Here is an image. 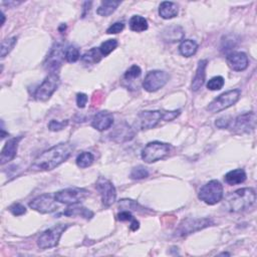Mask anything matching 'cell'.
I'll return each mask as SVG.
<instances>
[{
	"label": "cell",
	"mask_w": 257,
	"mask_h": 257,
	"mask_svg": "<svg viewBox=\"0 0 257 257\" xmlns=\"http://www.w3.org/2000/svg\"><path fill=\"white\" fill-rule=\"evenodd\" d=\"M73 150H75V145L70 142L53 146L33 161L30 170L34 172H44L56 169L71 156Z\"/></svg>",
	"instance_id": "6da1fadb"
},
{
	"label": "cell",
	"mask_w": 257,
	"mask_h": 257,
	"mask_svg": "<svg viewBox=\"0 0 257 257\" xmlns=\"http://www.w3.org/2000/svg\"><path fill=\"white\" fill-rule=\"evenodd\" d=\"M256 202L253 188H241L228 194L223 202V208L232 213H238L251 208Z\"/></svg>",
	"instance_id": "7a4b0ae2"
},
{
	"label": "cell",
	"mask_w": 257,
	"mask_h": 257,
	"mask_svg": "<svg viewBox=\"0 0 257 257\" xmlns=\"http://www.w3.org/2000/svg\"><path fill=\"white\" fill-rule=\"evenodd\" d=\"M240 96L241 90L239 88L228 90L226 93H223L222 95H220L215 100H213L207 107V111L212 114L224 111V109L234 106L239 101Z\"/></svg>",
	"instance_id": "3957f363"
},
{
	"label": "cell",
	"mask_w": 257,
	"mask_h": 257,
	"mask_svg": "<svg viewBox=\"0 0 257 257\" xmlns=\"http://www.w3.org/2000/svg\"><path fill=\"white\" fill-rule=\"evenodd\" d=\"M198 198L208 205H215L223 198V186L217 180H212L202 187Z\"/></svg>",
	"instance_id": "277c9868"
},
{
	"label": "cell",
	"mask_w": 257,
	"mask_h": 257,
	"mask_svg": "<svg viewBox=\"0 0 257 257\" xmlns=\"http://www.w3.org/2000/svg\"><path fill=\"white\" fill-rule=\"evenodd\" d=\"M170 153V146L162 142H151L142 150V159L146 163H155L167 157Z\"/></svg>",
	"instance_id": "5b68a950"
},
{
	"label": "cell",
	"mask_w": 257,
	"mask_h": 257,
	"mask_svg": "<svg viewBox=\"0 0 257 257\" xmlns=\"http://www.w3.org/2000/svg\"><path fill=\"white\" fill-rule=\"evenodd\" d=\"M69 227V224H58L51 228H48L41 234L38 239V245L41 249H48L56 247L63 233Z\"/></svg>",
	"instance_id": "8992f818"
},
{
	"label": "cell",
	"mask_w": 257,
	"mask_h": 257,
	"mask_svg": "<svg viewBox=\"0 0 257 257\" xmlns=\"http://www.w3.org/2000/svg\"><path fill=\"white\" fill-rule=\"evenodd\" d=\"M88 195L89 192L86 189L73 187L57 192L54 194V198H56L57 202H59L61 204L73 205L81 203V202L84 201Z\"/></svg>",
	"instance_id": "52a82bcc"
},
{
	"label": "cell",
	"mask_w": 257,
	"mask_h": 257,
	"mask_svg": "<svg viewBox=\"0 0 257 257\" xmlns=\"http://www.w3.org/2000/svg\"><path fill=\"white\" fill-rule=\"evenodd\" d=\"M61 84V80L58 73H49L44 79L43 84L36 88L34 97L40 102H46L51 98Z\"/></svg>",
	"instance_id": "ba28073f"
},
{
	"label": "cell",
	"mask_w": 257,
	"mask_h": 257,
	"mask_svg": "<svg viewBox=\"0 0 257 257\" xmlns=\"http://www.w3.org/2000/svg\"><path fill=\"white\" fill-rule=\"evenodd\" d=\"M169 79L170 77L166 71L152 70L147 73V76L145 77L143 87L149 93H154V91H157L166 86Z\"/></svg>",
	"instance_id": "9c48e42d"
},
{
	"label": "cell",
	"mask_w": 257,
	"mask_h": 257,
	"mask_svg": "<svg viewBox=\"0 0 257 257\" xmlns=\"http://www.w3.org/2000/svg\"><path fill=\"white\" fill-rule=\"evenodd\" d=\"M59 202L54 198V194H43L35 197L29 202V207L42 214H48L59 209Z\"/></svg>",
	"instance_id": "30bf717a"
},
{
	"label": "cell",
	"mask_w": 257,
	"mask_h": 257,
	"mask_svg": "<svg viewBox=\"0 0 257 257\" xmlns=\"http://www.w3.org/2000/svg\"><path fill=\"white\" fill-rule=\"evenodd\" d=\"M211 225H213V221L209 218H202V219L188 218V219L183 220V221L181 222V224L179 225L176 231V235L184 237V236H187L191 233L202 230Z\"/></svg>",
	"instance_id": "8fae6325"
},
{
	"label": "cell",
	"mask_w": 257,
	"mask_h": 257,
	"mask_svg": "<svg viewBox=\"0 0 257 257\" xmlns=\"http://www.w3.org/2000/svg\"><path fill=\"white\" fill-rule=\"evenodd\" d=\"M97 190L100 192L102 202L105 207L112 206L117 198V191L113 183L107 178L100 177L96 184Z\"/></svg>",
	"instance_id": "7c38bea8"
},
{
	"label": "cell",
	"mask_w": 257,
	"mask_h": 257,
	"mask_svg": "<svg viewBox=\"0 0 257 257\" xmlns=\"http://www.w3.org/2000/svg\"><path fill=\"white\" fill-rule=\"evenodd\" d=\"M255 128L256 115L254 112H248L238 116L231 127L232 130L237 134H249L255 130Z\"/></svg>",
	"instance_id": "4fadbf2b"
},
{
	"label": "cell",
	"mask_w": 257,
	"mask_h": 257,
	"mask_svg": "<svg viewBox=\"0 0 257 257\" xmlns=\"http://www.w3.org/2000/svg\"><path fill=\"white\" fill-rule=\"evenodd\" d=\"M165 111H144L137 117L136 125L140 130H150L155 128L160 121H164Z\"/></svg>",
	"instance_id": "5bb4252c"
},
{
	"label": "cell",
	"mask_w": 257,
	"mask_h": 257,
	"mask_svg": "<svg viewBox=\"0 0 257 257\" xmlns=\"http://www.w3.org/2000/svg\"><path fill=\"white\" fill-rule=\"evenodd\" d=\"M64 51L65 49L60 43H56L51 47L48 56L43 64L44 67L47 70L51 71L50 73H56V71L63 65V62L65 59Z\"/></svg>",
	"instance_id": "9a60e30c"
},
{
	"label": "cell",
	"mask_w": 257,
	"mask_h": 257,
	"mask_svg": "<svg viewBox=\"0 0 257 257\" xmlns=\"http://www.w3.org/2000/svg\"><path fill=\"white\" fill-rule=\"evenodd\" d=\"M226 61L228 66L235 71H243L248 67L249 64L247 54L241 51L230 52L226 58Z\"/></svg>",
	"instance_id": "2e32d148"
},
{
	"label": "cell",
	"mask_w": 257,
	"mask_h": 257,
	"mask_svg": "<svg viewBox=\"0 0 257 257\" xmlns=\"http://www.w3.org/2000/svg\"><path fill=\"white\" fill-rule=\"evenodd\" d=\"M135 136V132L133 128L126 123L119 124L114 131L109 134V139L117 142V143H125L131 141Z\"/></svg>",
	"instance_id": "e0dca14e"
},
{
	"label": "cell",
	"mask_w": 257,
	"mask_h": 257,
	"mask_svg": "<svg viewBox=\"0 0 257 257\" xmlns=\"http://www.w3.org/2000/svg\"><path fill=\"white\" fill-rule=\"evenodd\" d=\"M114 124V116L107 111H102L95 115L91 120V127L95 128L96 130L103 132L111 128Z\"/></svg>",
	"instance_id": "ac0fdd59"
},
{
	"label": "cell",
	"mask_w": 257,
	"mask_h": 257,
	"mask_svg": "<svg viewBox=\"0 0 257 257\" xmlns=\"http://www.w3.org/2000/svg\"><path fill=\"white\" fill-rule=\"evenodd\" d=\"M22 137H17V138H12L6 142L4 145L3 149L1 151V157H0V161H1V165H4L10 161H12L16 154H17V149L20 142L21 141Z\"/></svg>",
	"instance_id": "d6986e66"
},
{
	"label": "cell",
	"mask_w": 257,
	"mask_h": 257,
	"mask_svg": "<svg viewBox=\"0 0 257 257\" xmlns=\"http://www.w3.org/2000/svg\"><path fill=\"white\" fill-rule=\"evenodd\" d=\"M184 34H185V32L181 26L172 25V26H168V27L165 28L162 31L161 36H162V40L164 42L173 43H177V42L182 41L183 38H184Z\"/></svg>",
	"instance_id": "ffe728a7"
},
{
	"label": "cell",
	"mask_w": 257,
	"mask_h": 257,
	"mask_svg": "<svg viewBox=\"0 0 257 257\" xmlns=\"http://www.w3.org/2000/svg\"><path fill=\"white\" fill-rule=\"evenodd\" d=\"M208 64V61L207 60H202L198 63V66L196 69V73H195V77L193 79L191 87L192 90L197 91L199 90L202 86H203L205 80H206V67Z\"/></svg>",
	"instance_id": "44dd1931"
},
{
	"label": "cell",
	"mask_w": 257,
	"mask_h": 257,
	"mask_svg": "<svg viewBox=\"0 0 257 257\" xmlns=\"http://www.w3.org/2000/svg\"><path fill=\"white\" fill-rule=\"evenodd\" d=\"M179 13L178 5L175 2L164 1L159 6V15L164 20H172Z\"/></svg>",
	"instance_id": "7402d4cb"
},
{
	"label": "cell",
	"mask_w": 257,
	"mask_h": 257,
	"mask_svg": "<svg viewBox=\"0 0 257 257\" xmlns=\"http://www.w3.org/2000/svg\"><path fill=\"white\" fill-rule=\"evenodd\" d=\"M224 180L227 184L230 186L241 184V183L245 182V180H246V173L243 169L232 170L225 175Z\"/></svg>",
	"instance_id": "603a6c76"
},
{
	"label": "cell",
	"mask_w": 257,
	"mask_h": 257,
	"mask_svg": "<svg viewBox=\"0 0 257 257\" xmlns=\"http://www.w3.org/2000/svg\"><path fill=\"white\" fill-rule=\"evenodd\" d=\"M64 214L65 216H82L86 219H91L94 217V213L91 212L90 210H88L87 208L86 207H83V206H80L78 204H73V205H70L64 212Z\"/></svg>",
	"instance_id": "cb8c5ba5"
},
{
	"label": "cell",
	"mask_w": 257,
	"mask_h": 257,
	"mask_svg": "<svg viewBox=\"0 0 257 257\" xmlns=\"http://www.w3.org/2000/svg\"><path fill=\"white\" fill-rule=\"evenodd\" d=\"M103 56L100 51V48L93 47L86 51L82 56V62L86 64H96L101 62Z\"/></svg>",
	"instance_id": "d4e9b609"
},
{
	"label": "cell",
	"mask_w": 257,
	"mask_h": 257,
	"mask_svg": "<svg viewBox=\"0 0 257 257\" xmlns=\"http://www.w3.org/2000/svg\"><path fill=\"white\" fill-rule=\"evenodd\" d=\"M198 49V44L192 40L183 41L179 46V51L183 57L191 58L196 53Z\"/></svg>",
	"instance_id": "484cf974"
},
{
	"label": "cell",
	"mask_w": 257,
	"mask_h": 257,
	"mask_svg": "<svg viewBox=\"0 0 257 257\" xmlns=\"http://www.w3.org/2000/svg\"><path fill=\"white\" fill-rule=\"evenodd\" d=\"M131 30L136 32H143L148 29V21L145 17L141 15H134L128 22Z\"/></svg>",
	"instance_id": "4316f807"
},
{
	"label": "cell",
	"mask_w": 257,
	"mask_h": 257,
	"mask_svg": "<svg viewBox=\"0 0 257 257\" xmlns=\"http://www.w3.org/2000/svg\"><path fill=\"white\" fill-rule=\"evenodd\" d=\"M120 4H121L120 1H102L101 5L97 10V13L105 17L109 16L117 10Z\"/></svg>",
	"instance_id": "83f0119b"
},
{
	"label": "cell",
	"mask_w": 257,
	"mask_h": 257,
	"mask_svg": "<svg viewBox=\"0 0 257 257\" xmlns=\"http://www.w3.org/2000/svg\"><path fill=\"white\" fill-rule=\"evenodd\" d=\"M94 161H95V157L90 152H83L77 158V165L80 168L85 169L91 166Z\"/></svg>",
	"instance_id": "f1b7e54d"
},
{
	"label": "cell",
	"mask_w": 257,
	"mask_h": 257,
	"mask_svg": "<svg viewBox=\"0 0 257 257\" xmlns=\"http://www.w3.org/2000/svg\"><path fill=\"white\" fill-rule=\"evenodd\" d=\"M64 57H65V61L67 63H76L80 60L81 58V53H80V49L78 46L76 45H68L65 48L64 51Z\"/></svg>",
	"instance_id": "f546056e"
},
{
	"label": "cell",
	"mask_w": 257,
	"mask_h": 257,
	"mask_svg": "<svg viewBox=\"0 0 257 257\" xmlns=\"http://www.w3.org/2000/svg\"><path fill=\"white\" fill-rule=\"evenodd\" d=\"M118 44H119V43H118L117 40H108V41L104 42V43L101 44V46L99 47V48H100V51H101V53H102V56H103V57L108 56L109 53L113 52V51L117 48Z\"/></svg>",
	"instance_id": "4dcf8cb0"
},
{
	"label": "cell",
	"mask_w": 257,
	"mask_h": 257,
	"mask_svg": "<svg viewBox=\"0 0 257 257\" xmlns=\"http://www.w3.org/2000/svg\"><path fill=\"white\" fill-rule=\"evenodd\" d=\"M119 206L122 209H126V210H132V211H141V210H145L144 207H142L138 202L131 200V199H123L120 201Z\"/></svg>",
	"instance_id": "1f68e13d"
},
{
	"label": "cell",
	"mask_w": 257,
	"mask_h": 257,
	"mask_svg": "<svg viewBox=\"0 0 257 257\" xmlns=\"http://www.w3.org/2000/svg\"><path fill=\"white\" fill-rule=\"evenodd\" d=\"M17 43L16 38H10L7 40H4L1 43V59H4L7 54L14 48L15 44Z\"/></svg>",
	"instance_id": "d6a6232c"
},
{
	"label": "cell",
	"mask_w": 257,
	"mask_h": 257,
	"mask_svg": "<svg viewBox=\"0 0 257 257\" xmlns=\"http://www.w3.org/2000/svg\"><path fill=\"white\" fill-rule=\"evenodd\" d=\"M141 73H142V70H141L140 66L137 65V64H134V65H132L130 68H128V69L125 72L124 79H125L126 81L132 82L133 80L138 79V78L141 76Z\"/></svg>",
	"instance_id": "836d02e7"
},
{
	"label": "cell",
	"mask_w": 257,
	"mask_h": 257,
	"mask_svg": "<svg viewBox=\"0 0 257 257\" xmlns=\"http://www.w3.org/2000/svg\"><path fill=\"white\" fill-rule=\"evenodd\" d=\"M225 84L223 77H214L207 83V88L210 90H219L223 87Z\"/></svg>",
	"instance_id": "e575fe53"
},
{
	"label": "cell",
	"mask_w": 257,
	"mask_h": 257,
	"mask_svg": "<svg viewBox=\"0 0 257 257\" xmlns=\"http://www.w3.org/2000/svg\"><path fill=\"white\" fill-rule=\"evenodd\" d=\"M149 177V171L144 166H137L131 172V178L134 180H142Z\"/></svg>",
	"instance_id": "d590c367"
},
{
	"label": "cell",
	"mask_w": 257,
	"mask_h": 257,
	"mask_svg": "<svg viewBox=\"0 0 257 257\" xmlns=\"http://www.w3.org/2000/svg\"><path fill=\"white\" fill-rule=\"evenodd\" d=\"M68 125V121L64 120V121H56V120H52L49 122L48 124V128L52 132H59L64 130V128Z\"/></svg>",
	"instance_id": "8d00e7d4"
},
{
	"label": "cell",
	"mask_w": 257,
	"mask_h": 257,
	"mask_svg": "<svg viewBox=\"0 0 257 257\" xmlns=\"http://www.w3.org/2000/svg\"><path fill=\"white\" fill-rule=\"evenodd\" d=\"M9 211L14 216H21L26 213V208L21 203H14L9 207Z\"/></svg>",
	"instance_id": "74e56055"
},
{
	"label": "cell",
	"mask_w": 257,
	"mask_h": 257,
	"mask_svg": "<svg viewBox=\"0 0 257 257\" xmlns=\"http://www.w3.org/2000/svg\"><path fill=\"white\" fill-rule=\"evenodd\" d=\"M124 28H125V24L123 22H116L107 29V34H117V33L122 32Z\"/></svg>",
	"instance_id": "f35d334b"
},
{
	"label": "cell",
	"mask_w": 257,
	"mask_h": 257,
	"mask_svg": "<svg viewBox=\"0 0 257 257\" xmlns=\"http://www.w3.org/2000/svg\"><path fill=\"white\" fill-rule=\"evenodd\" d=\"M230 123H231V121H230L229 118H227V117H222V118H220V119L216 120L215 126H216L217 128H229Z\"/></svg>",
	"instance_id": "ab89813d"
},
{
	"label": "cell",
	"mask_w": 257,
	"mask_h": 257,
	"mask_svg": "<svg viewBox=\"0 0 257 257\" xmlns=\"http://www.w3.org/2000/svg\"><path fill=\"white\" fill-rule=\"evenodd\" d=\"M118 219L120 220V221H132L133 219H135V217L132 215V213L130 211H122L121 213L118 214Z\"/></svg>",
	"instance_id": "60d3db41"
},
{
	"label": "cell",
	"mask_w": 257,
	"mask_h": 257,
	"mask_svg": "<svg viewBox=\"0 0 257 257\" xmlns=\"http://www.w3.org/2000/svg\"><path fill=\"white\" fill-rule=\"evenodd\" d=\"M87 101H88V98H87V96L86 94L80 93V94L77 95V105H78L79 107L84 108L86 107Z\"/></svg>",
	"instance_id": "b9f144b4"
},
{
	"label": "cell",
	"mask_w": 257,
	"mask_h": 257,
	"mask_svg": "<svg viewBox=\"0 0 257 257\" xmlns=\"http://www.w3.org/2000/svg\"><path fill=\"white\" fill-rule=\"evenodd\" d=\"M131 230L132 231H137L139 228H140V222L138 221V220L135 218L133 219L132 221H131V226H130Z\"/></svg>",
	"instance_id": "7bdbcfd3"
}]
</instances>
